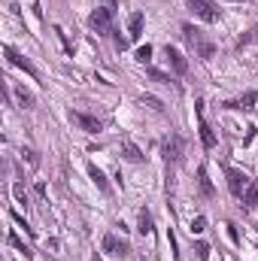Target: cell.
I'll list each match as a JSON object with an SVG mask.
<instances>
[{
	"label": "cell",
	"instance_id": "obj_1",
	"mask_svg": "<svg viewBox=\"0 0 258 261\" xmlns=\"http://www.w3.org/2000/svg\"><path fill=\"white\" fill-rule=\"evenodd\" d=\"M116 0H104V6H97L91 15H88V24H91V31L94 34H100V37H110L113 31H116Z\"/></svg>",
	"mask_w": 258,
	"mask_h": 261
},
{
	"label": "cell",
	"instance_id": "obj_2",
	"mask_svg": "<svg viewBox=\"0 0 258 261\" xmlns=\"http://www.w3.org/2000/svg\"><path fill=\"white\" fill-rule=\"evenodd\" d=\"M183 34H186V40H189V46H192L194 58L210 61V58L216 55V46H213V40H210L203 31H197V28H192V24H183Z\"/></svg>",
	"mask_w": 258,
	"mask_h": 261
},
{
	"label": "cell",
	"instance_id": "obj_3",
	"mask_svg": "<svg viewBox=\"0 0 258 261\" xmlns=\"http://www.w3.org/2000/svg\"><path fill=\"white\" fill-rule=\"evenodd\" d=\"M183 152H186V140H183L179 134H170V137L161 143V155H164L167 164H176V161L183 158Z\"/></svg>",
	"mask_w": 258,
	"mask_h": 261
},
{
	"label": "cell",
	"instance_id": "obj_4",
	"mask_svg": "<svg viewBox=\"0 0 258 261\" xmlns=\"http://www.w3.org/2000/svg\"><path fill=\"white\" fill-rule=\"evenodd\" d=\"M100 246H104V252H107L110 258H128V255H131L128 240H122V237H116V234H107Z\"/></svg>",
	"mask_w": 258,
	"mask_h": 261
},
{
	"label": "cell",
	"instance_id": "obj_5",
	"mask_svg": "<svg viewBox=\"0 0 258 261\" xmlns=\"http://www.w3.org/2000/svg\"><path fill=\"white\" fill-rule=\"evenodd\" d=\"M194 116H197V134H200V143H203L207 149H213V146H216V134H213V128H210V122L203 119V100L194 103Z\"/></svg>",
	"mask_w": 258,
	"mask_h": 261
},
{
	"label": "cell",
	"instance_id": "obj_6",
	"mask_svg": "<svg viewBox=\"0 0 258 261\" xmlns=\"http://www.w3.org/2000/svg\"><path fill=\"white\" fill-rule=\"evenodd\" d=\"M186 6L192 9L200 21H219V9L210 0H186Z\"/></svg>",
	"mask_w": 258,
	"mask_h": 261
},
{
	"label": "cell",
	"instance_id": "obj_7",
	"mask_svg": "<svg viewBox=\"0 0 258 261\" xmlns=\"http://www.w3.org/2000/svg\"><path fill=\"white\" fill-rule=\"evenodd\" d=\"M70 122H73V125H79L85 134H97V130H104V122H100L97 116H88V113H79V110H73V113H70Z\"/></svg>",
	"mask_w": 258,
	"mask_h": 261
},
{
	"label": "cell",
	"instance_id": "obj_8",
	"mask_svg": "<svg viewBox=\"0 0 258 261\" xmlns=\"http://www.w3.org/2000/svg\"><path fill=\"white\" fill-rule=\"evenodd\" d=\"M228 189H231V195L234 197H243L246 195V189H249V176H246L243 170L228 167Z\"/></svg>",
	"mask_w": 258,
	"mask_h": 261
},
{
	"label": "cell",
	"instance_id": "obj_9",
	"mask_svg": "<svg viewBox=\"0 0 258 261\" xmlns=\"http://www.w3.org/2000/svg\"><path fill=\"white\" fill-rule=\"evenodd\" d=\"M164 55H167V64L173 67V73H176V76H186V73H189V61L179 55V49L167 46V49H164Z\"/></svg>",
	"mask_w": 258,
	"mask_h": 261
},
{
	"label": "cell",
	"instance_id": "obj_10",
	"mask_svg": "<svg viewBox=\"0 0 258 261\" xmlns=\"http://www.w3.org/2000/svg\"><path fill=\"white\" fill-rule=\"evenodd\" d=\"M3 55H6V61H9V64L21 67V70H24V73H28V76H37V67L31 64V61H28V58H21V55H18V52H15V49H12V46H3Z\"/></svg>",
	"mask_w": 258,
	"mask_h": 261
},
{
	"label": "cell",
	"instance_id": "obj_11",
	"mask_svg": "<svg viewBox=\"0 0 258 261\" xmlns=\"http://www.w3.org/2000/svg\"><path fill=\"white\" fill-rule=\"evenodd\" d=\"M122 152H125V158L134 161V164H140V161H143V152H140V146H137L131 137H122Z\"/></svg>",
	"mask_w": 258,
	"mask_h": 261
},
{
	"label": "cell",
	"instance_id": "obj_12",
	"mask_svg": "<svg viewBox=\"0 0 258 261\" xmlns=\"http://www.w3.org/2000/svg\"><path fill=\"white\" fill-rule=\"evenodd\" d=\"M255 100H258L255 91H246L240 100H228L225 107H228V110H252V107H255Z\"/></svg>",
	"mask_w": 258,
	"mask_h": 261
},
{
	"label": "cell",
	"instance_id": "obj_13",
	"mask_svg": "<svg viewBox=\"0 0 258 261\" xmlns=\"http://www.w3.org/2000/svg\"><path fill=\"white\" fill-rule=\"evenodd\" d=\"M143 37V12H134L128 21V40L134 43V40H140Z\"/></svg>",
	"mask_w": 258,
	"mask_h": 261
},
{
	"label": "cell",
	"instance_id": "obj_14",
	"mask_svg": "<svg viewBox=\"0 0 258 261\" xmlns=\"http://www.w3.org/2000/svg\"><path fill=\"white\" fill-rule=\"evenodd\" d=\"M12 91H15V100H18V107H24V110H31V107H34V94H31L24 85H15Z\"/></svg>",
	"mask_w": 258,
	"mask_h": 261
},
{
	"label": "cell",
	"instance_id": "obj_15",
	"mask_svg": "<svg viewBox=\"0 0 258 261\" xmlns=\"http://www.w3.org/2000/svg\"><path fill=\"white\" fill-rule=\"evenodd\" d=\"M88 176H91V182H94V186H97V189H100L104 195L110 192V182H107V176H104V173H100V170H97L94 164H88Z\"/></svg>",
	"mask_w": 258,
	"mask_h": 261
},
{
	"label": "cell",
	"instance_id": "obj_16",
	"mask_svg": "<svg viewBox=\"0 0 258 261\" xmlns=\"http://www.w3.org/2000/svg\"><path fill=\"white\" fill-rule=\"evenodd\" d=\"M137 231H140L143 237L155 231V222H152V213H149V210H140V228H137Z\"/></svg>",
	"mask_w": 258,
	"mask_h": 261
},
{
	"label": "cell",
	"instance_id": "obj_17",
	"mask_svg": "<svg viewBox=\"0 0 258 261\" xmlns=\"http://www.w3.org/2000/svg\"><path fill=\"white\" fill-rule=\"evenodd\" d=\"M243 206H246V210H255L258 206V182H249V189H246V195H243Z\"/></svg>",
	"mask_w": 258,
	"mask_h": 261
},
{
	"label": "cell",
	"instance_id": "obj_18",
	"mask_svg": "<svg viewBox=\"0 0 258 261\" xmlns=\"http://www.w3.org/2000/svg\"><path fill=\"white\" fill-rule=\"evenodd\" d=\"M197 186H200V192L207 197H213V182H210V176H207V167H197Z\"/></svg>",
	"mask_w": 258,
	"mask_h": 261
},
{
	"label": "cell",
	"instance_id": "obj_19",
	"mask_svg": "<svg viewBox=\"0 0 258 261\" xmlns=\"http://www.w3.org/2000/svg\"><path fill=\"white\" fill-rule=\"evenodd\" d=\"M6 243H9V246H15V249H18V252H24V255H28V258H31V255H34V252H31V249H28V246H24V240H21V237H18V234H15V231H9V234H6Z\"/></svg>",
	"mask_w": 258,
	"mask_h": 261
},
{
	"label": "cell",
	"instance_id": "obj_20",
	"mask_svg": "<svg viewBox=\"0 0 258 261\" xmlns=\"http://www.w3.org/2000/svg\"><path fill=\"white\" fill-rule=\"evenodd\" d=\"M12 195H15V200H18L21 206H28V192H24V186H21V182H15V186H12Z\"/></svg>",
	"mask_w": 258,
	"mask_h": 261
},
{
	"label": "cell",
	"instance_id": "obj_21",
	"mask_svg": "<svg viewBox=\"0 0 258 261\" xmlns=\"http://www.w3.org/2000/svg\"><path fill=\"white\" fill-rule=\"evenodd\" d=\"M149 58H152V46L146 43V46H140V49H137V61H140V64H146Z\"/></svg>",
	"mask_w": 258,
	"mask_h": 261
},
{
	"label": "cell",
	"instance_id": "obj_22",
	"mask_svg": "<svg viewBox=\"0 0 258 261\" xmlns=\"http://www.w3.org/2000/svg\"><path fill=\"white\" fill-rule=\"evenodd\" d=\"M140 100H143V103H149V107H152V110H158V113H164V103H161V100H158V97H152V94H143V97H140Z\"/></svg>",
	"mask_w": 258,
	"mask_h": 261
},
{
	"label": "cell",
	"instance_id": "obj_23",
	"mask_svg": "<svg viewBox=\"0 0 258 261\" xmlns=\"http://www.w3.org/2000/svg\"><path fill=\"white\" fill-rule=\"evenodd\" d=\"M21 158H24L31 167H40V158H37V152H34V149H21Z\"/></svg>",
	"mask_w": 258,
	"mask_h": 261
},
{
	"label": "cell",
	"instance_id": "obj_24",
	"mask_svg": "<svg viewBox=\"0 0 258 261\" xmlns=\"http://www.w3.org/2000/svg\"><path fill=\"white\" fill-rule=\"evenodd\" d=\"M194 252H197V261L210 258V246H207V243H197V246H194Z\"/></svg>",
	"mask_w": 258,
	"mask_h": 261
},
{
	"label": "cell",
	"instance_id": "obj_25",
	"mask_svg": "<svg viewBox=\"0 0 258 261\" xmlns=\"http://www.w3.org/2000/svg\"><path fill=\"white\" fill-rule=\"evenodd\" d=\"M203 228H207V219H203V216H197V219H192V234H200Z\"/></svg>",
	"mask_w": 258,
	"mask_h": 261
},
{
	"label": "cell",
	"instance_id": "obj_26",
	"mask_svg": "<svg viewBox=\"0 0 258 261\" xmlns=\"http://www.w3.org/2000/svg\"><path fill=\"white\" fill-rule=\"evenodd\" d=\"M225 228H228V234H231V240H234V243H240V234H237V228H234V225H231V222H228V225H225Z\"/></svg>",
	"mask_w": 258,
	"mask_h": 261
},
{
	"label": "cell",
	"instance_id": "obj_27",
	"mask_svg": "<svg viewBox=\"0 0 258 261\" xmlns=\"http://www.w3.org/2000/svg\"><path fill=\"white\" fill-rule=\"evenodd\" d=\"M252 34H255V40H258V28H255V31H252Z\"/></svg>",
	"mask_w": 258,
	"mask_h": 261
},
{
	"label": "cell",
	"instance_id": "obj_28",
	"mask_svg": "<svg viewBox=\"0 0 258 261\" xmlns=\"http://www.w3.org/2000/svg\"><path fill=\"white\" fill-rule=\"evenodd\" d=\"M91 261H100V258H91Z\"/></svg>",
	"mask_w": 258,
	"mask_h": 261
}]
</instances>
